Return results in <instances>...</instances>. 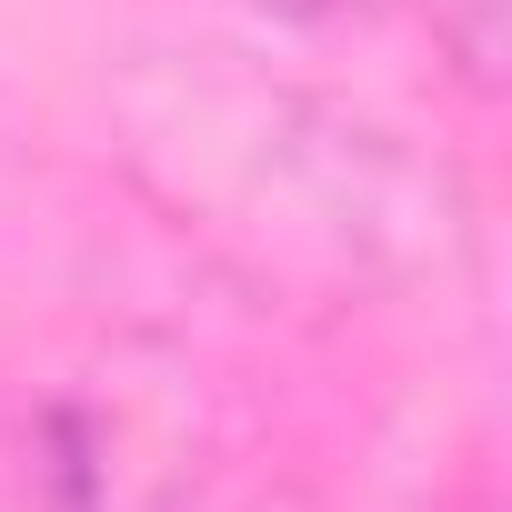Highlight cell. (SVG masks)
I'll return each instance as SVG.
<instances>
[{
    "instance_id": "cell-1",
    "label": "cell",
    "mask_w": 512,
    "mask_h": 512,
    "mask_svg": "<svg viewBox=\"0 0 512 512\" xmlns=\"http://www.w3.org/2000/svg\"><path fill=\"white\" fill-rule=\"evenodd\" d=\"M412 11H422L432 51L452 61V81L492 101L502 71H512V0H412Z\"/></svg>"
}]
</instances>
